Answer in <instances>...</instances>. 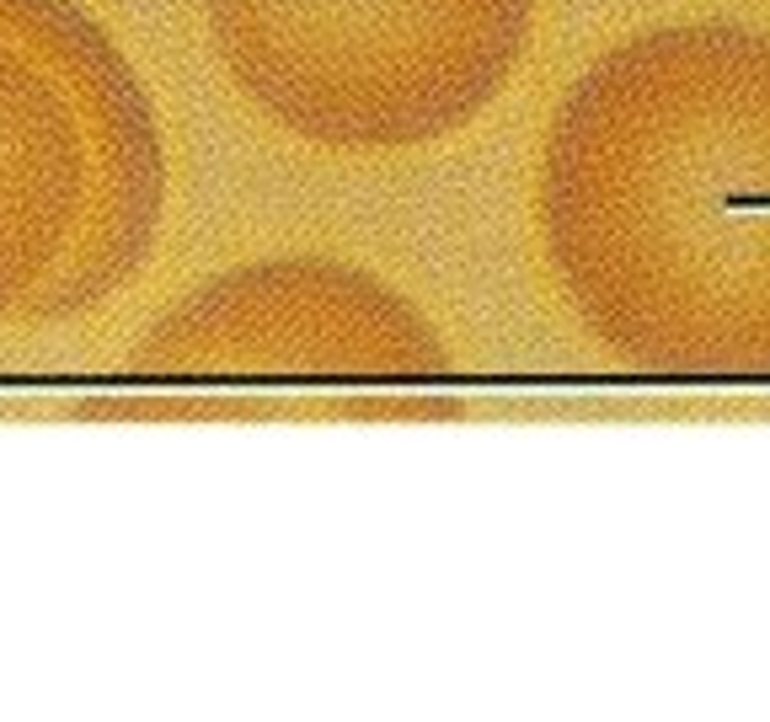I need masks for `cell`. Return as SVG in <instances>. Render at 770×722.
<instances>
[{
    "mask_svg": "<svg viewBox=\"0 0 770 722\" xmlns=\"http://www.w3.org/2000/svg\"><path fill=\"white\" fill-rule=\"evenodd\" d=\"M156 209L161 150L129 59L70 0H0V327L107 305Z\"/></svg>",
    "mask_w": 770,
    "mask_h": 722,
    "instance_id": "6da1fadb",
    "label": "cell"
}]
</instances>
